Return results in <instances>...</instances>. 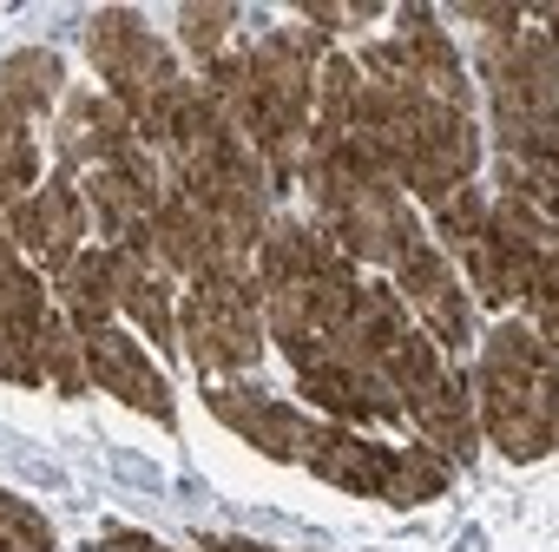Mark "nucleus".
<instances>
[{
  "mask_svg": "<svg viewBox=\"0 0 559 552\" xmlns=\"http://www.w3.org/2000/svg\"><path fill=\"white\" fill-rule=\"evenodd\" d=\"M93 369H99V382H112L119 395H132L145 415H158V421H171V401H165V388H158V375L145 369V356L126 343V336H112V329H99L93 336Z\"/></svg>",
  "mask_w": 559,
  "mask_h": 552,
  "instance_id": "1",
  "label": "nucleus"
},
{
  "mask_svg": "<svg viewBox=\"0 0 559 552\" xmlns=\"http://www.w3.org/2000/svg\"><path fill=\"white\" fill-rule=\"evenodd\" d=\"M480 230V191H461L454 204H441V237L448 243H461V237H474Z\"/></svg>",
  "mask_w": 559,
  "mask_h": 552,
  "instance_id": "2",
  "label": "nucleus"
},
{
  "mask_svg": "<svg viewBox=\"0 0 559 552\" xmlns=\"http://www.w3.org/2000/svg\"><path fill=\"white\" fill-rule=\"evenodd\" d=\"M185 27H191V47H198V53H211V47L224 40L230 14H224V8H217V14H211V8H185Z\"/></svg>",
  "mask_w": 559,
  "mask_h": 552,
  "instance_id": "3",
  "label": "nucleus"
}]
</instances>
